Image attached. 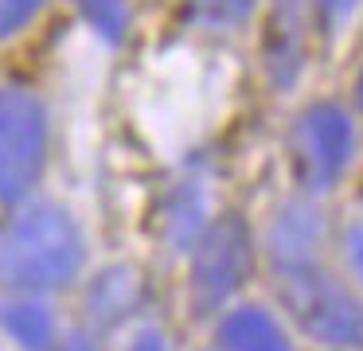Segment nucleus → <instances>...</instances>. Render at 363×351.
Instances as JSON below:
<instances>
[{
	"label": "nucleus",
	"mask_w": 363,
	"mask_h": 351,
	"mask_svg": "<svg viewBox=\"0 0 363 351\" xmlns=\"http://www.w3.org/2000/svg\"><path fill=\"white\" fill-rule=\"evenodd\" d=\"M254 269V234L242 215L211 218L199 230L191 250V304L199 312H215L246 285Z\"/></svg>",
	"instance_id": "4"
},
{
	"label": "nucleus",
	"mask_w": 363,
	"mask_h": 351,
	"mask_svg": "<svg viewBox=\"0 0 363 351\" xmlns=\"http://www.w3.org/2000/svg\"><path fill=\"white\" fill-rule=\"evenodd\" d=\"M90 304H94L98 320H121V312H129V304H133V281H129V269L102 273V277L94 281Z\"/></svg>",
	"instance_id": "10"
},
{
	"label": "nucleus",
	"mask_w": 363,
	"mask_h": 351,
	"mask_svg": "<svg viewBox=\"0 0 363 351\" xmlns=\"http://www.w3.org/2000/svg\"><path fill=\"white\" fill-rule=\"evenodd\" d=\"M86 262V234L59 203H32L0 230V285L51 293L71 285Z\"/></svg>",
	"instance_id": "1"
},
{
	"label": "nucleus",
	"mask_w": 363,
	"mask_h": 351,
	"mask_svg": "<svg viewBox=\"0 0 363 351\" xmlns=\"http://www.w3.org/2000/svg\"><path fill=\"white\" fill-rule=\"evenodd\" d=\"M125 351H168V340L157 332V328H141V332L129 340Z\"/></svg>",
	"instance_id": "16"
},
{
	"label": "nucleus",
	"mask_w": 363,
	"mask_h": 351,
	"mask_svg": "<svg viewBox=\"0 0 363 351\" xmlns=\"http://www.w3.org/2000/svg\"><path fill=\"white\" fill-rule=\"evenodd\" d=\"M355 106L363 109V67H359V74H355Z\"/></svg>",
	"instance_id": "18"
},
{
	"label": "nucleus",
	"mask_w": 363,
	"mask_h": 351,
	"mask_svg": "<svg viewBox=\"0 0 363 351\" xmlns=\"http://www.w3.org/2000/svg\"><path fill=\"white\" fill-rule=\"evenodd\" d=\"M305 0H277L274 20H269V39H266V62L269 78L277 86H293L305 67Z\"/></svg>",
	"instance_id": "7"
},
{
	"label": "nucleus",
	"mask_w": 363,
	"mask_h": 351,
	"mask_svg": "<svg viewBox=\"0 0 363 351\" xmlns=\"http://www.w3.org/2000/svg\"><path fill=\"white\" fill-rule=\"evenodd\" d=\"M79 16L106 39V43H121L129 28V4L125 0H74Z\"/></svg>",
	"instance_id": "11"
},
{
	"label": "nucleus",
	"mask_w": 363,
	"mask_h": 351,
	"mask_svg": "<svg viewBox=\"0 0 363 351\" xmlns=\"http://www.w3.org/2000/svg\"><path fill=\"white\" fill-rule=\"evenodd\" d=\"M281 301L308 340L324 347H363V301L336 273L308 262L281 269Z\"/></svg>",
	"instance_id": "2"
},
{
	"label": "nucleus",
	"mask_w": 363,
	"mask_h": 351,
	"mask_svg": "<svg viewBox=\"0 0 363 351\" xmlns=\"http://www.w3.org/2000/svg\"><path fill=\"white\" fill-rule=\"evenodd\" d=\"M344 257H347V265H352L355 281L363 285V218H352V223H347V230H344Z\"/></svg>",
	"instance_id": "15"
},
{
	"label": "nucleus",
	"mask_w": 363,
	"mask_h": 351,
	"mask_svg": "<svg viewBox=\"0 0 363 351\" xmlns=\"http://www.w3.org/2000/svg\"><path fill=\"white\" fill-rule=\"evenodd\" d=\"M219 347L223 351H293L285 328L269 316L262 304L230 308L219 320Z\"/></svg>",
	"instance_id": "8"
},
{
	"label": "nucleus",
	"mask_w": 363,
	"mask_h": 351,
	"mask_svg": "<svg viewBox=\"0 0 363 351\" xmlns=\"http://www.w3.org/2000/svg\"><path fill=\"white\" fill-rule=\"evenodd\" d=\"M48 0H0V43L32 28V20L43 12Z\"/></svg>",
	"instance_id": "13"
},
{
	"label": "nucleus",
	"mask_w": 363,
	"mask_h": 351,
	"mask_svg": "<svg viewBox=\"0 0 363 351\" xmlns=\"http://www.w3.org/2000/svg\"><path fill=\"white\" fill-rule=\"evenodd\" d=\"M359 4L363 0H313V16H316V23H320L324 31H340L355 16Z\"/></svg>",
	"instance_id": "14"
},
{
	"label": "nucleus",
	"mask_w": 363,
	"mask_h": 351,
	"mask_svg": "<svg viewBox=\"0 0 363 351\" xmlns=\"http://www.w3.org/2000/svg\"><path fill=\"white\" fill-rule=\"evenodd\" d=\"M0 328L12 335L24 351H48L55 343V320L32 296H16V301L0 304Z\"/></svg>",
	"instance_id": "9"
},
{
	"label": "nucleus",
	"mask_w": 363,
	"mask_h": 351,
	"mask_svg": "<svg viewBox=\"0 0 363 351\" xmlns=\"http://www.w3.org/2000/svg\"><path fill=\"white\" fill-rule=\"evenodd\" d=\"M258 0H188V12L207 28H235L254 12Z\"/></svg>",
	"instance_id": "12"
},
{
	"label": "nucleus",
	"mask_w": 363,
	"mask_h": 351,
	"mask_svg": "<svg viewBox=\"0 0 363 351\" xmlns=\"http://www.w3.org/2000/svg\"><path fill=\"white\" fill-rule=\"evenodd\" d=\"M289 152L305 191H328L344 179L355 156V121L336 101H313L297 113L289 133Z\"/></svg>",
	"instance_id": "5"
},
{
	"label": "nucleus",
	"mask_w": 363,
	"mask_h": 351,
	"mask_svg": "<svg viewBox=\"0 0 363 351\" xmlns=\"http://www.w3.org/2000/svg\"><path fill=\"white\" fill-rule=\"evenodd\" d=\"M320 211L313 199H293L269 223V262L274 269H297V265L316 262V246H320Z\"/></svg>",
	"instance_id": "6"
},
{
	"label": "nucleus",
	"mask_w": 363,
	"mask_h": 351,
	"mask_svg": "<svg viewBox=\"0 0 363 351\" xmlns=\"http://www.w3.org/2000/svg\"><path fill=\"white\" fill-rule=\"evenodd\" d=\"M48 351H94V343L86 340L82 332H74V335H67V340H59V343H51Z\"/></svg>",
	"instance_id": "17"
},
{
	"label": "nucleus",
	"mask_w": 363,
	"mask_h": 351,
	"mask_svg": "<svg viewBox=\"0 0 363 351\" xmlns=\"http://www.w3.org/2000/svg\"><path fill=\"white\" fill-rule=\"evenodd\" d=\"M48 109L20 86H0V203H24L48 168Z\"/></svg>",
	"instance_id": "3"
}]
</instances>
